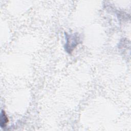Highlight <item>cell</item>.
Returning <instances> with one entry per match:
<instances>
[{"label": "cell", "instance_id": "1", "mask_svg": "<svg viewBox=\"0 0 131 131\" xmlns=\"http://www.w3.org/2000/svg\"><path fill=\"white\" fill-rule=\"evenodd\" d=\"M0 123H1V126L2 128L5 127L6 126L8 122V119L6 114L5 111L2 110L1 113V118H0Z\"/></svg>", "mask_w": 131, "mask_h": 131}]
</instances>
